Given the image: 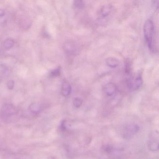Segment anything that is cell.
<instances>
[{"label":"cell","mask_w":159,"mask_h":159,"mask_svg":"<svg viewBox=\"0 0 159 159\" xmlns=\"http://www.w3.org/2000/svg\"><path fill=\"white\" fill-rule=\"evenodd\" d=\"M73 5L78 9H83L84 7V3L82 1H75L73 2Z\"/></svg>","instance_id":"cell-14"},{"label":"cell","mask_w":159,"mask_h":159,"mask_svg":"<svg viewBox=\"0 0 159 159\" xmlns=\"http://www.w3.org/2000/svg\"><path fill=\"white\" fill-rule=\"evenodd\" d=\"M14 44V40L11 38L6 39L3 43V46L6 50H9V49L12 48Z\"/></svg>","instance_id":"cell-10"},{"label":"cell","mask_w":159,"mask_h":159,"mask_svg":"<svg viewBox=\"0 0 159 159\" xmlns=\"http://www.w3.org/2000/svg\"><path fill=\"white\" fill-rule=\"evenodd\" d=\"M113 10V7L111 4H106L102 6L99 11V16L102 18L107 17Z\"/></svg>","instance_id":"cell-6"},{"label":"cell","mask_w":159,"mask_h":159,"mask_svg":"<svg viewBox=\"0 0 159 159\" xmlns=\"http://www.w3.org/2000/svg\"><path fill=\"white\" fill-rule=\"evenodd\" d=\"M16 111V108L14 106L11 104H5L2 108L1 117L4 119L9 118L15 114Z\"/></svg>","instance_id":"cell-3"},{"label":"cell","mask_w":159,"mask_h":159,"mask_svg":"<svg viewBox=\"0 0 159 159\" xmlns=\"http://www.w3.org/2000/svg\"><path fill=\"white\" fill-rule=\"evenodd\" d=\"M106 65L111 68H116L120 64V62L117 58L114 57H109L106 60Z\"/></svg>","instance_id":"cell-8"},{"label":"cell","mask_w":159,"mask_h":159,"mask_svg":"<svg viewBox=\"0 0 159 159\" xmlns=\"http://www.w3.org/2000/svg\"><path fill=\"white\" fill-rule=\"evenodd\" d=\"M71 85L67 81H64L62 84V87H61V94L64 97L68 96L70 95L71 92Z\"/></svg>","instance_id":"cell-7"},{"label":"cell","mask_w":159,"mask_h":159,"mask_svg":"<svg viewBox=\"0 0 159 159\" xmlns=\"http://www.w3.org/2000/svg\"><path fill=\"white\" fill-rule=\"evenodd\" d=\"M83 100L82 98H74L73 100V105L74 107L76 108H80V107H81L82 105L83 104Z\"/></svg>","instance_id":"cell-13"},{"label":"cell","mask_w":159,"mask_h":159,"mask_svg":"<svg viewBox=\"0 0 159 159\" xmlns=\"http://www.w3.org/2000/svg\"><path fill=\"white\" fill-rule=\"evenodd\" d=\"M143 80L142 76L140 74H138L134 80H133V90H137L140 88L142 85Z\"/></svg>","instance_id":"cell-9"},{"label":"cell","mask_w":159,"mask_h":159,"mask_svg":"<svg viewBox=\"0 0 159 159\" xmlns=\"http://www.w3.org/2000/svg\"><path fill=\"white\" fill-rule=\"evenodd\" d=\"M5 15V11L3 9H0V17H2Z\"/></svg>","instance_id":"cell-17"},{"label":"cell","mask_w":159,"mask_h":159,"mask_svg":"<svg viewBox=\"0 0 159 159\" xmlns=\"http://www.w3.org/2000/svg\"><path fill=\"white\" fill-rule=\"evenodd\" d=\"M64 50L67 53L71 54V53L75 52V49L73 44L70 43H67L64 45Z\"/></svg>","instance_id":"cell-11"},{"label":"cell","mask_w":159,"mask_h":159,"mask_svg":"<svg viewBox=\"0 0 159 159\" xmlns=\"http://www.w3.org/2000/svg\"><path fill=\"white\" fill-rule=\"evenodd\" d=\"M55 159L53 157H49V159Z\"/></svg>","instance_id":"cell-18"},{"label":"cell","mask_w":159,"mask_h":159,"mask_svg":"<svg viewBox=\"0 0 159 159\" xmlns=\"http://www.w3.org/2000/svg\"><path fill=\"white\" fill-rule=\"evenodd\" d=\"M143 31L145 41L149 49L152 52H155L157 49L155 43V28L152 20L149 19L145 21Z\"/></svg>","instance_id":"cell-1"},{"label":"cell","mask_w":159,"mask_h":159,"mask_svg":"<svg viewBox=\"0 0 159 159\" xmlns=\"http://www.w3.org/2000/svg\"><path fill=\"white\" fill-rule=\"evenodd\" d=\"M103 91L107 96L111 97L116 94L117 87L113 83H108L103 86Z\"/></svg>","instance_id":"cell-4"},{"label":"cell","mask_w":159,"mask_h":159,"mask_svg":"<svg viewBox=\"0 0 159 159\" xmlns=\"http://www.w3.org/2000/svg\"><path fill=\"white\" fill-rule=\"evenodd\" d=\"M30 110L33 113H38L40 111L41 107L40 105L37 103H33L30 106Z\"/></svg>","instance_id":"cell-12"},{"label":"cell","mask_w":159,"mask_h":159,"mask_svg":"<svg viewBox=\"0 0 159 159\" xmlns=\"http://www.w3.org/2000/svg\"><path fill=\"white\" fill-rule=\"evenodd\" d=\"M159 138H158V133H153L152 134L150 138L148 143V146L149 149L151 151H156L158 150L159 148V142H158Z\"/></svg>","instance_id":"cell-5"},{"label":"cell","mask_w":159,"mask_h":159,"mask_svg":"<svg viewBox=\"0 0 159 159\" xmlns=\"http://www.w3.org/2000/svg\"><path fill=\"white\" fill-rule=\"evenodd\" d=\"M15 85L14 81L13 80H10L9 81H8L7 83V88L10 90H12L13 89Z\"/></svg>","instance_id":"cell-16"},{"label":"cell","mask_w":159,"mask_h":159,"mask_svg":"<svg viewBox=\"0 0 159 159\" xmlns=\"http://www.w3.org/2000/svg\"><path fill=\"white\" fill-rule=\"evenodd\" d=\"M139 130V126L136 124H128L123 128L122 134L125 139H130L134 136Z\"/></svg>","instance_id":"cell-2"},{"label":"cell","mask_w":159,"mask_h":159,"mask_svg":"<svg viewBox=\"0 0 159 159\" xmlns=\"http://www.w3.org/2000/svg\"><path fill=\"white\" fill-rule=\"evenodd\" d=\"M61 68L60 67L52 70L51 72V76H52V77H57V76H59L60 73H61Z\"/></svg>","instance_id":"cell-15"}]
</instances>
